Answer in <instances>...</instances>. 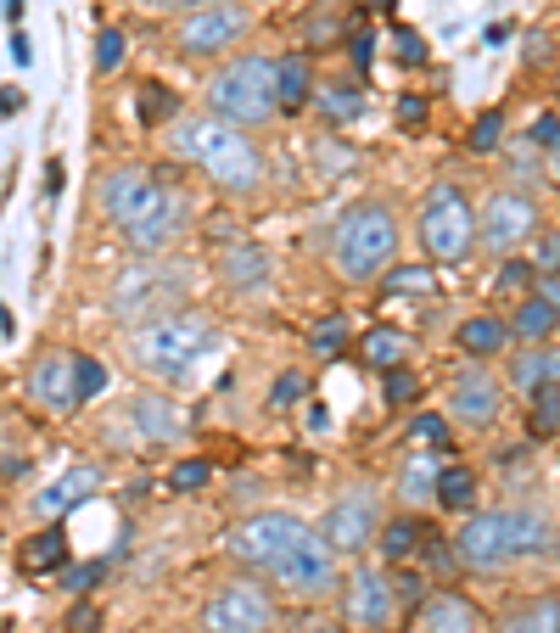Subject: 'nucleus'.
<instances>
[{
  "label": "nucleus",
  "mask_w": 560,
  "mask_h": 633,
  "mask_svg": "<svg viewBox=\"0 0 560 633\" xmlns=\"http://www.w3.org/2000/svg\"><path fill=\"white\" fill-rule=\"evenodd\" d=\"M101 208L118 219V230H124L135 253H163L185 225V202L140 169H112L101 180Z\"/></svg>",
  "instance_id": "f257e3e1"
},
{
  "label": "nucleus",
  "mask_w": 560,
  "mask_h": 633,
  "mask_svg": "<svg viewBox=\"0 0 560 633\" xmlns=\"http://www.w3.org/2000/svg\"><path fill=\"white\" fill-rule=\"evenodd\" d=\"M174 152L202 163L208 180L224 185V191H252V185L264 180L258 146H252L247 135H241V124H230V118H180V124H174Z\"/></svg>",
  "instance_id": "f03ea898"
},
{
  "label": "nucleus",
  "mask_w": 560,
  "mask_h": 633,
  "mask_svg": "<svg viewBox=\"0 0 560 633\" xmlns=\"http://www.w3.org/2000/svg\"><path fill=\"white\" fill-rule=\"evenodd\" d=\"M544 549H549V527L527 510H488V516H471L454 533L460 566H476V572H493L504 561H527V555H544Z\"/></svg>",
  "instance_id": "7ed1b4c3"
},
{
  "label": "nucleus",
  "mask_w": 560,
  "mask_h": 633,
  "mask_svg": "<svg viewBox=\"0 0 560 633\" xmlns=\"http://www.w3.org/2000/svg\"><path fill=\"white\" fill-rule=\"evenodd\" d=\"M208 348H213L208 314H163V320L135 331V365L146 376H163V381H185Z\"/></svg>",
  "instance_id": "20e7f679"
},
{
  "label": "nucleus",
  "mask_w": 560,
  "mask_h": 633,
  "mask_svg": "<svg viewBox=\"0 0 560 633\" xmlns=\"http://www.w3.org/2000/svg\"><path fill=\"white\" fill-rule=\"evenodd\" d=\"M208 107H213V118H230V124H241V129L264 124V118L280 107L275 62H264V57L224 62V68L208 79Z\"/></svg>",
  "instance_id": "39448f33"
},
{
  "label": "nucleus",
  "mask_w": 560,
  "mask_h": 633,
  "mask_svg": "<svg viewBox=\"0 0 560 633\" xmlns=\"http://www.w3.org/2000/svg\"><path fill=\"white\" fill-rule=\"evenodd\" d=\"M392 253H398V225H392V213L381 202H359V208L342 213V225H336V269L348 281H376L392 264Z\"/></svg>",
  "instance_id": "423d86ee"
},
{
  "label": "nucleus",
  "mask_w": 560,
  "mask_h": 633,
  "mask_svg": "<svg viewBox=\"0 0 560 633\" xmlns=\"http://www.w3.org/2000/svg\"><path fill=\"white\" fill-rule=\"evenodd\" d=\"M191 292V269L185 264H140L129 269L118 292H112V314L118 320H140V314H174Z\"/></svg>",
  "instance_id": "0eeeda50"
},
{
  "label": "nucleus",
  "mask_w": 560,
  "mask_h": 633,
  "mask_svg": "<svg viewBox=\"0 0 560 633\" xmlns=\"http://www.w3.org/2000/svg\"><path fill=\"white\" fill-rule=\"evenodd\" d=\"M269 572H275V583L286 594H303V600H314V594H325L336 583V549L325 544V533H308V527H297V538L280 549L275 561H269Z\"/></svg>",
  "instance_id": "6e6552de"
},
{
  "label": "nucleus",
  "mask_w": 560,
  "mask_h": 633,
  "mask_svg": "<svg viewBox=\"0 0 560 633\" xmlns=\"http://www.w3.org/2000/svg\"><path fill=\"white\" fill-rule=\"evenodd\" d=\"M482 219H471V202L454 191V185H437L426 208H420V241H426V253L432 258H465L471 253V241L482 236Z\"/></svg>",
  "instance_id": "1a4fd4ad"
},
{
  "label": "nucleus",
  "mask_w": 560,
  "mask_h": 633,
  "mask_svg": "<svg viewBox=\"0 0 560 633\" xmlns=\"http://www.w3.org/2000/svg\"><path fill=\"white\" fill-rule=\"evenodd\" d=\"M275 611L258 583H230L202 605V633H269Z\"/></svg>",
  "instance_id": "9d476101"
},
{
  "label": "nucleus",
  "mask_w": 560,
  "mask_h": 633,
  "mask_svg": "<svg viewBox=\"0 0 560 633\" xmlns=\"http://www.w3.org/2000/svg\"><path fill=\"white\" fill-rule=\"evenodd\" d=\"M247 34V6H230V0H213V6H196L180 23V51L191 57H208V51H224Z\"/></svg>",
  "instance_id": "9b49d317"
},
{
  "label": "nucleus",
  "mask_w": 560,
  "mask_h": 633,
  "mask_svg": "<svg viewBox=\"0 0 560 633\" xmlns=\"http://www.w3.org/2000/svg\"><path fill=\"white\" fill-rule=\"evenodd\" d=\"M297 527L303 521H292V516H280V510H264V516H252V521H241L236 533H230V549H236L247 566H264L269 572V561H275L280 549L297 538Z\"/></svg>",
  "instance_id": "f8f14e48"
},
{
  "label": "nucleus",
  "mask_w": 560,
  "mask_h": 633,
  "mask_svg": "<svg viewBox=\"0 0 560 633\" xmlns=\"http://www.w3.org/2000/svg\"><path fill=\"white\" fill-rule=\"evenodd\" d=\"M532 225H538V208H532L527 197H516V191H499V197L482 208V241H488L493 253H510L516 241H527Z\"/></svg>",
  "instance_id": "ddd939ff"
},
{
  "label": "nucleus",
  "mask_w": 560,
  "mask_h": 633,
  "mask_svg": "<svg viewBox=\"0 0 560 633\" xmlns=\"http://www.w3.org/2000/svg\"><path fill=\"white\" fill-rule=\"evenodd\" d=\"M370 538H376V499L359 488V493H348L342 505H331V516H325V544L353 555V549H364Z\"/></svg>",
  "instance_id": "4468645a"
},
{
  "label": "nucleus",
  "mask_w": 560,
  "mask_h": 633,
  "mask_svg": "<svg viewBox=\"0 0 560 633\" xmlns=\"http://www.w3.org/2000/svg\"><path fill=\"white\" fill-rule=\"evenodd\" d=\"M348 622H359V628H387L392 617V577L381 572H353L348 577Z\"/></svg>",
  "instance_id": "2eb2a0df"
},
{
  "label": "nucleus",
  "mask_w": 560,
  "mask_h": 633,
  "mask_svg": "<svg viewBox=\"0 0 560 633\" xmlns=\"http://www.w3.org/2000/svg\"><path fill=\"white\" fill-rule=\"evenodd\" d=\"M28 393H34V404H45V409L84 404L79 398V376H73V353H51V359H40L34 376H28Z\"/></svg>",
  "instance_id": "dca6fc26"
},
{
  "label": "nucleus",
  "mask_w": 560,
  "mask_h": 633,
  "mask_svg": "<svg viewBox=\"0 0 560 633\" xmlns=\"http://www.w3.org/2000/svg\"><path fill=\"white\" fill-rule=\"evenodd\" d=\"M454 415H460L465 426H493V415H499V387H493L482 370H471V376L454 381Z\"/></svg>",
  "instance_id": "f3484780"
},
{
  "label": "nucleus",
  "mask_w": 560,
  "mask_h": 633,
  "mask_svg": "<svg viewBox=\"0 0 560 633\" xmlns=\"http://www.w3.org/2000/svg\"><path fill=\"white\" fill-rule=\"evenodd\" d=\"M420 633H482V611L460 594H437L420 605Z\"/></svg>",
  "instance_id": "a211bd4d"
},
{
  "label": "nucleus",
  "mask_w": 560,
  "mask_h": 633,
  "mask_svg": "<svg viewBox=\"0 0 560 633\" xmlns=\"http://www.w3.org/2000/svg\"><path fill=\"white\" fill-rule=\"evenodd\" d=\"M409 353H415V342H409L404 331H392V325L364 331V342H359V359H364V365H376V370H398Z\"/></svg>",
  "instance_id": "6ab92c4d"
},
{
  "label": "nucleus",
  "mask_w": 560,
  "mask_h": 633,
  "mask_svg": "<svg viewBox=\"0 0 560 633\" xmlns=\"http://www.w3.org/2000/svg\"><path fill=\"white\" fill-rule=\"evenodd\" d=\"M96 482H101V477L90 471V465H73L68 477H56L51 488H45L40 499H34V510H40V516H62V510H68V505H79V499H84L90 488H96Z\"/></svg>",
  "instance_id": "aec40b11"
},
{
  "label": "nucleus",
  "mask_w": 560,
  "mask_h": 633,
  "mask_svg": "<svg viewBox=\"0 0 560 633\" xmlns=\"http://www.w3.org/2000/svg\"><path fill=\"white\" fill-rule=\"evenodd\" d=\"M62 561H68V533H62V527H45V533L23 538V555H17V566H23L28 577L56 572Z\"/></svg>",
  "instance_id": "412c9836"
},
{
  "label": "nucleus",
  "mask_w": 560,
  "mask_h": 633,
  "mask_svg": "<svg viewBox=\"0 0 560 633\" xmlns=\"http://www.w3.org/2000/svg\"><path fill=\"white\" fill-rule=\"evenodd\" d=\"M275 90H280V107L297 113L314 101V79H308V57H280L275 62Z\"/></svg>",
  "instance_id": "4be33fe9"
},
{
  "label": "nucleus",
  "mask_w": 560,
  "mask_h": 633,
  "mask_svg": "<svg viewBox=\"0 0 560 633\" xmlns=\"http://www.w3.org/2000/svg\"><path fill=\"white\" fill-rule=\"evenodd\" d=\"M224 281L236 286V292H264V281H269L264 253L258 247H230L224 253Z\"/></svg>",
  "instance_id": "5701e85b"
},
{
  "label": "nucleus",
  "mask_w": 560,
  "mask_h": 633,
  "mask_svg": "<svg viewBox=\"0 0 560 633\" xmlns=\"http://www.w3.org/2000/svg\"><path fill=\"white\" fill-rule=\"evenodd\" d=\"M426 538H432V527H426V521L398 516V521H387V527H381V555H387V561H409L415 549H426Z\"/></svg>",
  "instance_id": "b1692460"
},
{
  "label": "nucleus",
  "mask_w": 560,
  "mask_h": 633,
  "mask_svg": "<svg viewBox=\"0 0 560 633\" xmlns=\"http://www.w3.org/2000/svg\"><path fill=\"white\" fill-rule=\"evenodd\" d=\"M516 393H544V387H560V353H527L510 370Z\"/></svg>",
  "instance_id": "393cba45"
},
{
  "label": "nucleus",
  "mask_w": 560,
  "mask_h": 633,
  "mask_svg": "<svg viewBox=\"0 0 560 633\" xmlns=\"http://www.w3.org/2000/svg\"><path fill=\"white\" fill-rule=\"evenodd\" d=\"M135 421H140V432L157 437V443H174V437L185 432V421L174 415V404H168V398H140V404H135Z\"/></svg>",
  "instance_id": "a878e982"
},
{
  "label": "nucleus",
  "mask_w": 560,
  "mask_h": 633,
  "mask_svg": "<svg viewBox=\"0 0 560 633\" xmlns=\"http://www.w3.org/2000/svg\"><path fill=\"white\" fill-rule=\"evenodd\" d=\"M555 325H560V303H555L549 292H544V297H527V303L516 309V337H527V342L549 337Z\"/></svg>",
  "instance_id": "bb28decb"
},
{
  "label": "nucleus",
  "mask_w": 560,
  "mask_h": 633,
  "mask_svg": "<svg viewBox=\"0 0 560 633\" xmlns=\"http://www.w3.org/2000/svg\"><path fill=\"white\" fill-rule=\"evenodd\" d=\"M499 633H560V600H532L504 617Z\"/></svg>",
  "instance_id": "cd10ccee"
},
{
  "label": "nucleus",
  "mask_w": 560,
  "mask_h": 633,
  "mask_svg": "<svg viewBox=\"0 0 560 633\" xmlns=\"http://www.w3.org/2000/svg\"><path fill=\"white\" fill-rule=\"evenodd\" d=\"M476 499V471L471 465H448V471H437V505L443 510H471Z\"/></svg>",
  "instance_id": "c85d7f7f"
},
{
  "label": "nucleus",
  "mask_w": 560,
  "mask_h": 633,
  "mask_svg": "<svg viewBox=\"0 0 560 633\" xmlns=\"http://www.w3.org/2000/svg\"><path fill=\"white\" fill-rule=\"evenodd\" d=\"M135 113H140V124H146V129H157V124H168V118L180 113V96H174L168 85H140Z\"/></svg>",
  "instance_id": "c756f323"
},
{
  "label": "nucleus",
  "mask_w": 560,
  "mask_h": 633,
  "mask_svg": "<svg viewBox=\"0 0 560 633\" xmlns=\"http://www.w3.org/2000/svg\"><path fill=\"white\" fill-rule=\"evenodd\" d=\"M314 107H320L331 124H348V118L364 113V96L353 85H331V90H314Z\"/></svg>",
  "instance_id": "7c9ffc66"
},
{
  "label": "nucleus",
  "mask_w": 560,
  "mask_h": 633,
  "mask_svg": "<svg viewBox=\"0 0 560 633\" xmlns=\"http://www.w3.org/2000/svg\"><path fill=\"white\" fill-rule=\"evenodd\" d=\"M460 348L471 353V359H482V353H499L504 348V325L499 320H465L460 325Z\"/></svg>",
  "instance_id": "2f4dec72"
},
{
  "label": "nucleus",
  "mask_w": 560,
  "mask_h": 633,
  "mask_svg": "<svg viewBox=\"0 0 560 633\" xmlns=\"http://www.w3.org/2000/svg\"><path fill=\"white\" fill-rule=\"evenodd\" d=\"M560 432V387L532 393V437H555Z\"/></svg>",
  "instance_id": "473e14b6"
},
{
  "label": "nucleus",
  "mask_w": 560,
  "mask_h": 633,
  "mask_svg": "<svg viewBox=\"0 0 560 633\" xmlns=\"http://www.w3.org/2000/svg\"><path fill=\"white\" fill-rule=\"evenodd\" d=\"M499 135H504V113H499V107H488V113L471 124V152H493Z\"/></svg>",
  "instance_id": "72a5a7b5"
},
{
  "label": "nucleus",
  "mask_w": 560,
  "mask_h": 633,
  "mask_svg": "<svg viewBox=\"0 0 560 633\" xmlns=\"http://www.w3.org/2000/svg\"><path fill=\"white\" fill-rule=\"evenodd\" d=\"M208 482H213L208 460H185V465H174V482H168V488L174 493H196V488H208Z\"/></svg>",
  "instance_id": "f704fd0d"
},
{
  "label": "nucleus",
  "mask_w": 560,
  "mask_h": 633,
  "mask_svg": "<svg viewBox=\"0 0 560 633\" xmlns=\"http://www.w3.org/2000/svg\"><path fill=\"white\" fill-rule=\"evenodd\" d=\"M303 393H308L303 370H286V376H275V387H269V409H292Z\"/></svg>",
  "instance_id": "c9c22d12"
},
{
  "label": "nucleus",
  "mask_w": 560,
  "mask_h": 633,
  "mask_svg": "<svg viewBox=\"0 0 560 633\" xmlns=\"http://www.w3.org/2000/svg\"><path fill=\"white\" fill-rule=\"evenodd\" d=\"M387 292H432V269H426V264L392 269V275H387Z\"/></svg>",
  "instance_id": "e433bc0d"
},
{
  "label": "nucleus",
  "mask_w": 560,
  "mask_h": 633,
  "mask_svg": "<svg viewBox=\"0 0 560 633\" xmlns=\"http://www.w3.org/2000/svg\"><path fill=\"white\" fill-rule=\"evenodd\" d=\"M342 342H348V325H342V314H336V320H325V325H314V353H320V359L342 353Z\"/></svg>",
  "instance_id": "4c0bfd02"
},
{
  "label": "nucleus",
  "mask_w": 560,
  "mask_h": 633,
  "mask_svg": "<svg viewBox=\"0 0 560 633\" xmlns=\"http://www.w3.org/2000/svg\"><path fill=\"white\" fill-rule=\"evenodd\" d=\"M73 376H79V398H96L107 387V370L96 359H84V353H73Z\"/></svg>",
  "instance_id": "58836bf2"
},
{
  "label": "nucleus",
  "mask_w": 560,
  "mask_h": 633,
  "mask_svg": "<svg viewBox=\"0 0 560 633\" xmlns=\"http://www.w3.org/2000/svg\"><path fill=\"white\" fill-rule=\"evenodd\" d=\"M409 437H415V443H432V449H448V421L443 415H415Z\"/></svg>",
  "instance_id": "ea45409f"
},
{
  "label": "nucleus",
  "mask_w": 560,
  "mask_h": 633,
  "mask_svg": "<svg viewBox=\"0 0 560 633\" xmlns=\"http://www.w3.org/2000/svg\"><path fill=\"white\" fill-rule=\"evenodd\" d=\"M426 488L437 493V477H432V465L415 454V460H409V471H404V499H426Z\"/></svg>",
  "instance_id": "a19ab883"
},
{
  "label": "nucleus",
  "mask_w": 560,
  "mask_h": 633,
  "mask_svg": "<svg viewBox=\"0 0 560 633\" xmlns=\"http://www.w3.org/2000/svg\"><path fill=\"white\" fill-rule=\"evenodd\" d=\"M101 577H107V561H90V566H68V572H62V589L84 594V589H96Z\"/></svg>",
  "instance_id": "79ce46f5"
},
{
  "label": "nucleus",
  "mask_w": 560,
  "mask_h": 633,
  "mask_svg": "<svg viewBox=\"0 0 560 633\" xmlns=\"http://www.w3.org/2000/svg\"><path fill=\"white\" fill-rule=\"evenodd\" d=\"M118 62H124V34H118V29H107V34L96 40V68H101V73H112Z\"/></svg>",
  "instance_id": "37998d69"
},
{
  "label": "nucleus",
  "mask_w": 560,
  "mask_h": 633,
  "mask_svg": "<svg viewBox=\"0 0 560 633\" xmlns=\"http://www.w3.org/2000/svg\"><path fill=\"white\" fill-rule=\"evenodd\" d=\"M532 269H538V275H560V236H555V230L538 241V258H532Z\"/></svg>",
  "instance_id": "c03bdc74"
},
{
  "label": "nucleus",
  "mask_w": 560,
  "mask_h": 633,
  "mask_svg": "<svg viewBox=\"0 0 560 633\" xmlns=\"http://www.w3.org/2000/svg\"><path fill=\"white\" fill-rule=\"evenodd\" d=\"M415 387H420V381L409 376V370H387V404H409Z\"/></svg>",
  "instance_id": "a18cd8bd"
},
{
  "label": "nucleus",
  "mask_w": 560,
  "mask_h": 633,
  "mask_svg": "<svg viewBox=\"0 0 560 633\" xmlns=\"http://www.w3.org/2000/svg\"><path fill=\"white\" fill-rule=\"evenodd\" d=\"M96 622H101V611H96V605H73L68 628H73V633H96Z\"/></svg>",
  "instance_id": "49530a36"
},
{
  "label": "nucleus",
  "mask_w": 560,
  "mask_h": 633,
  "mask_svg": "<svg viewBox=\"0 0 560 633\" xmlns=\"http://www.w3.org/2000/svg\"><path fill=\"white\" fill-rule=\"evenodd\" d=\"M532 275H538V269H532V264H521V258H516V264H504L499 286H504V292H510V286H527V281H532Z\"/></svg>",
  "instance_id": "de8ad7c7"
},
{
  "label": "nucleus",
  "mask_w": 560,
  "mask_h": 633,
  "mask_svg": "<svg viewBox=\"0 0 560 633\" xmlns=\"http://www.w3.org/2000/svg\"><path fill=\"white\" fill-rule=\"evenodd\" d=\"M398 57H404V62H420V57H426V51H420V34L398 29Z\"/></svg>",
  "instance_id": "09e8293b"
},
{
  "label": "nucleus",
  "mask_w": 560,
  "mask_h": 633,
  "mask_svg": "<svg viewBox=\"0 0 560 633\" xmlns=\"http://www.w3.org/2000/svg\"><path fill=\"white\" fill-rule=\"evenodd\" d=\"M398 118H404V124H420V118H426V101H420V96H404V101H398Z\"/></svg>",
  "instance_id": "8fccbe9b"
},
{
  "label": "nucleus",
  "mask_w": 560,
  "mask_h": 633,
  "mask_svg": "<svg viewBox=\"0 0 560 633\" xmlns=\"http://www.w3.org/2000/svg\"><path fill=\"white\" fill-rule=\"evenodd\" d=\"M555 135H560V118H538V124H532V141L555 146Z\"/></svg>",
  "instance_id": "3c124183"
},
{
  "label": "nucleus",
  "mask_w": 560,
  "mask_h": 633,
  "mask_svg": "<svg viewBox=\"0 0 560 633\" xmlns=\"http://www.w3.org/2000/svg\"><path fill=\"white\" fill-rule=\"evenodd\" d=\"M392 583H398V594H404V600H420V577H415V572H404V577H392Z\"/></svg>",
  "instance_id": "603ef678"
},
{
  "label": "nucleus",
  "mask_w": 560,
  "mask_h": 633,
  "mask_svg": "<svg viewBox=\"0 0 560 633\" xmlns=\"http://www.w3.org/2000/svg\"><path fill=\"white\" fill-rule=\"evenodd\" d=\"M353 62H359V68H370V34H353Z\"/></svg>",
  "instance_id": "864d4df0"
},
{
  "label": "nucleus",
  "mask_w": 560,
  "mask_h": 633,
  "mask_svg": "<svg viewBox=\"0 0 560 633\" xmlns=\"http://www.w3.org/2000/svg\"><path fill=\"white\" fill-rule=\"evenodd\" d=\"M28 57H34V51H28V34H12V62H23V68H28Z\"/></svg>",
  "instance_id": "5fc2aeb1"
},
{
  "label": "nucleus",
  "mask_w": 560,
  "mask_h": 633,
  "mask_svg": "<svg viewBox=\"0 0 560 633\" xmlns=\"http://www.w3.org/2000/svg\"><path fill=\"white\" fill-rule=\"evenodd\" d=\"M146 6H213V0H146Z\"/></svg>",
  "instance_id": "6e6d98bb"
},
{
  "label": "nucleus",
  "mask_w": 560,
  "mask_h": 633,
  "mask_svg": "<svg viewBox=\"0 0 560 633\" xmlns=\"http://www.w3.org/2000/svg\"><path fill=\"white\" fill-rule=\"evenodd\" d=\"M549 169H555V180H560V135H555V146H549Z\"/></svg>",
  "instance_id": "4d7b16f0"
},
{
  "label": "nucleus",
  "mask_w": 560,
  "mask_h": 633,
  "mask_svg": "<svg viewBox=\"0 0 560 633\" xmlns=\"http://www.w3.org/2000/svg\"><path fill=\"white\" fill-rule=\"evenodd\" d=\"M6 17L17 23V17H23V0H6Z\"/></svg>",
  "instance_id": "13d9d810"
},
{
  "label": "nucleus",
  "mask_w": 560,
  "mask_h": 633,
  "mask_svg": "<svg viewBox=\"0 0 560 633\" xmlns=\"http://www.w3.org/2000/svg\"><path fill=\"white\" fill-rule=\"evenodd\" d=\"M364 6H370V12H387V6H392V0H364Z\"/></svg>",
  "instance_id": "bf43d9fd"
},
{
  "label": "nucleus",
  "mask_w": 560,
  "mask_h": 633,
  "mask_svg": "<svg viewBox=\"0 0 560 633\" xmlns=\"http://www.w3.org/2000/svg\"><path fill=\"white\" fill-rule=\"evenodd\" d=\"M308 633H336V628H331V622H320V628H308Z\"/></svg>",
  "instance_id": "052dcab7"
},
{
  "label": "nucleus",
  "mask_w": 560,
  "mask_h": 633,
  "mask_svg": "<svg viewBox=\"0 0 560 633\" xmlns=\"http://www.w3.org/2000/svg\"><path fill=\"white\" fill-rule=\"evenodd\" d=\"M549 297H555V303H560V286H549Z\"/></svg>",
  "instance_id": "680f3d73"
}]
</instances>
